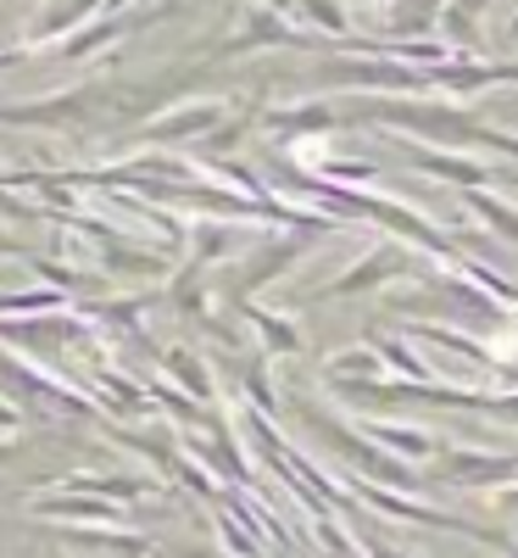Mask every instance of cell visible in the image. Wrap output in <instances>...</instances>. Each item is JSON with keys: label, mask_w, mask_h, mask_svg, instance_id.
<instances>
[{"label": "cell", "mask_w": 518, "mask_h": 558, "mask_svg": "<svg viewBox=\"0 0 518 558\" xmlns=\"http://www.w3.org/2000/svg\"><path fill=\"white\" fill-rule=\"evenodd\" d=\"M0 257H34V252H28L17 235H0Z\"/></svg>", "instance_id": "obj_10"}, {"label": "cell", "mask_w": 518, "mask_h": 558, "mask_svg": "<svg viewBox=\"0 0 518 558\" xmlns=\"http://www.w3.org/2000/svg\"><path fill=\"white\" fill-rule=\"evenodd\" d=\"M28 514L34 520H118V508L101 497H34Z\"/></svg>", "instance_id": "obj_4"}, {"label": "cell", "mask_w": 518, "mask_h": 558, "mask_svg": "<svg viewBox=\"0 0 518 558\" xmlns=\"http://www.w3.org/2000/svg\"><path fill=\"white\" fill-rule=\"evenodd\" d=\"M301 7L318 17V23H329V28H341V7H329V0H301Z\"/></svg>", "instance_id": "obj_7"}, {"label": "cell", "mask_w": 518, "mask_h": 558, "mask_svg": "<svg viewBox=\"0 0 518 558\" xmlns=\"http://www.w3.org/2000/svg\"><path fill=\"white\" fill-rule=\"evenodd\" d=\"M0 430H7V436H12V430H23V408H12L7 397H0Z\"/></svg>", "instance_id": "obj_8"}, {"label": "cell", "mask_w": 518, "mask_h": 558, "mask_svg": "<svg viewBox=\"0 0 518 558\" xmlns=\"http://www.w3.org/2000/svg\"><path fill=\"white\" fill-rule=\"evenodd\" d=\"M139 23H146V17H134V23H128V17H101V23H84L78 34H67V39L57 45V57H62V62H78V57H89V51H107L112 39H123V34H128V28H139Z\"/></svg>", "instance_id": "obj_2"}, {"label": "cell", "mask_w": 518, "mask_h": 558, "mask_svg": "<svg viewBox=\"0 0 518 558\" xmlns=\"http://www.w3.org/2000/svg\"><path fill=\"white\" fill-rule=\"evenodd\" d=\"M273 7H296V0H273Z\"/></svg>", "instance_id": "obj_11"}, {"label": "cell", "mask_w": 518, "mask_h": 558, "mask_svg": "<svg viewBox=\"0 0 518 558\" xmlns=\"http://www.w3.org/2000/svg\"><path fill=\"white\" fill-rule=\"evenodd\" d=\"M28 57H34V45H12V51H0V73L17 68V62H28Z\"/></svg>", "instance_id": "obj_9"}, {"label": "cell", "mask_w": 518, "mask_h": 558, "mask_svg": "<svg viewBox=\"0 0 518 558\" xmlns=\"http://www.w3.org/2000/svg\"><path fill=\"white\" fill-rule=\"evenodd\" d=\"M212 118H218V107H190V112H173V118L151 123V140H178V134H196V129H207Z\"/></svg>", "instance_id": "obj_6"}, {"label": "cell", "mask_w": 518, "mask_h": 558, "mask_svg": "<svg viewBox=\"0 0 518 558\" xmlns=\"http://www.w3.org/2000/svg\"><path fill=\"white\" fill-rule=\"evenodd\" d=\"M96 107V89H62L51 101H28V107H0V123H28V129H78Z\"/></svg>", "instance_id": "obj_1"}, {"label": "cell", "mask_w": 518, "mask_h": 558, "mask_svg": "<svg viewBox=\"0 0 518 558\" xmlns=\"http://www.w3.org/2000/svg\"><path fill=\"white\" fill-rule=\"evenodd\" d=\"M0 336H7V341H23V347H34V352H45V347H57V341H73V336H78V318H67V313H57V318H28V324H0Z\"/></svg>", "instance_id": "obj_3"}, {"label": "cell", "mask_w": 518, "mask_h": 558, "mask_svg": "<svg viewBox=\"0 0 518 558\" xmlns=\"http://www.w3.org/2000/svg\"><path fill=\"white\" fill-rule=\"evenodd\" d=\"M0 313H67V291H7L0 296Z\"/></svg>", "instance_id": "obj_5"}]
</instances>
